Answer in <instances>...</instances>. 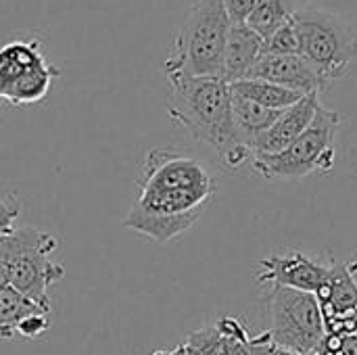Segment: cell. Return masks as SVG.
<instances>
[{
	"mask_svg": "<svg viewBox=\"0 0 357 355\" xmlns=\"http://www.w3.org/2000/svg\"><path fill=\"white\" fill-rule=\"evenodd\" d=\"M167 113L195 140L211 146L228 169L253 159V151L238 140L232 119V90L222 77L172 80Z\"/></svg>",
	"mask_w": 357,
	"mask_h": 355,
	"instance_id": "1",
	"label": "cell"
},
{
	"mask_svg": "<svg viewBox=\"0 0 357 355\" xmlns=\"http://www.w3.org/2000/svg\"><path fill=\"white\" fill-rule=\"evenodd\" d=\"M224 0H195L174 38L163 71L167 80L222 77L224 52L230 31Z\"/></svg>",
	"mask_w": 357,
	"mask_h": 355,
	"instance_id": "2",
	"label": "cell"
},
{
	"mask_svg": "<svg viewBox=\"0 0 357 355\" xmlns=\"http://www.w3.org/2000/svg\"><path fill=\"white\" fill-rule=\"evenodd\" d=\"M59 243L50 232L25 226L0 239V285H8L38 305L50 310L48 289L65 278L52 259Z\"/></svg>",
	"mask_w": 357,
	"mask_h": 355,
	"instance_id": "3",
	"label": "cell"
},
{
	"mask_svg": "<svg viewBox=\"0 0 357 355\" xmlns=\"http://www.w3.org/2000/svg\"><path fill=\"white\" fill-rule=\"evenodd\" d=\"M299 54L314 67L324 90L341 80L357 56V31L341 15L326 8H297Z\"/></svg>",
	"mask_w": 357,
	"mask_h": 355,
	"instance_id": "4",
	"label": "cell"
},
{
	"mask_svg": "<svg viewBox=\"0 0 357 355\" xmlns=\"http://www.w3.org/2000/svg\"><path fill=\"white\" fill-rule=\"evenodd\" d=\"M343 121L339 111L322 103L307 130L284 151L274 155H253L255 174L266 180H297L312 174H328L335 167V138Z\"/></svg>",
	"mask_w": 357,
	"mask_h": 355,
	"instance_id": "5",
	"label": "cell"
},
{
	"mask_svg": "<svg viewBox=\"0 0 357 355\" xmlns=\"http://www.w3.org/2000/svg\"><path fill=\"white\" fill-rule=\"evenodd\" d=\"M270 341L295 354L312 355L322 343L324 318L316 295L295 289H270L268 293Z\"/></svg>",
	"mask_w": 357,
	"mask_h": 355,
	"instance_id": "6",
	"label": "cell"
},
{
	"mask_svg": "<svg viewBox=\"0 0 357 355\" xmlns=\"http://www.w3.org/2000/svg\"><path fill=\"white\" fill-rule=\"evenodd\" d=\"M59 73V67L44 56L42 44L33 38L10 40L0 46L2 103L25 107L44 100Z\"/></svg>",
	"mask_w": 357,
	"mask_h": 355,
	"instance_id": "7",
	"label": "cell"
},
{
	"mask_svg": "<svg viewBox=\"0 0 357 355\" xmlns=\"http://www.w3.org/2000/svg\"><path fill=\"white\" fill-rule=\"evenodd\" d=\"M136 184L140 190H163V188L215 190V182L209 169L197 157L174 149L149 151Z\"/></svg>",
	"mask_w": 357,
	"mask_h": 355,
	"instance_id": "8",
	"label": "cell"
},
{
	"mask_svg": "<svg viewBox=\"0 0 357 355\" xmlns=\"http://www.w3.org/2000/svg\"><path fill=\"white\" fill-rule=\"evenodd\" d=\"M328 278V266L301 251L274 253L257 264L255 280L264 289H295L316 295Z\"/></svg>",
	"mask_w": 357,
	"mask_h": 355,
	"instance_id": "9",
	"label": "cell"
},
{
	"mask_svg": "<svg viewBox=\"0 0 357 355\" xmlns=\"http://www.w3.org/2000/svg\"><path fill=\"white\" fill-rule=\"evenodd\" d=\"M322 310L326 335H356L357 333V287L345 264L328 266V278L316 293Z\"/></svg>",
	"mask_w": 357,
	"mask_h": 355,
	"instance_id": "10",
	"label": "cell"
},
{
	"mask_svg": "<svg viewBox=\"0 0 357 355\" xmlns=\"http://www.w3.org/2000/svg\"><path fill=\"white\" fill-rule=\"evenodd\" d=\"M247 80H266L303 96L324 92L318 73L301 54H264L249 71Z\"/></svg>",
	"mask_w": 357,
	"mask_h": 355,
	"instance_id": "11",
	"label": "cell"
},
{
	"mask_svg": "<svg viewBox=\"0 0 357 355\" xmlns=\"http://www.w3.org/2000/svg\"><path fill=\"white\" fill-rule=\"evenodd\" d=\"M320 107V94H307L293 107L284 109L276 123L257 138L253 155H274L293 144L312 123L316 109Z\"/></svg>",
	"mask_w": 357,
	"mask_h": 355,
	"instance_id": "12",
	"label": "cell"
},
{
	"mask_svg": "<svg viewBox=\"0 0 357 355\" xmlns=\"http://www.w3.org/2000/svg\"><path fill=\"white\" fill-rule=\"evenodd\" d=\"M215 190H197V188H163V190H140L138 201L134 203L142 211L180 218V216H203L213 199Z\"/></svg>",
	"mask_w": 357,
	"mask_h": 355,
	"instance_id": "13",
	"label": "cell"
},
{
	"mask_svg": "<svg viewBox=\"0 0 357 355\" xmlns=\"http://www.w3.org/2000/svg\"><path fill=\"white\" fill-rule=\"evenodd\" d=\"M266 40L247 23H232L224 52V80L228 84L247 80L249 71L264 56Z\"/></svg>",
	"mask_w": 357,
	"mask_h": 355,
	"instance_id": "14",
	"label": "cell"
},
{
	"mask_svg": "<svg viewBox=\"0 0 357 355\" xmlns=\"http://www.w3.org/2000/svg\"><path fill=\"white\" fill-rule=\"evenodd\" d=\"M280 113L282 111L268 109V107H261V105H257L253 100H247L243 96L232 94V119H234V128H236L238 140L243 144H247L251 151H253L257 138L261 134H266L276 123V119L280 117Z\"/></svg>",
	"mask_w": 357,
	"mask_h": 355,
	"instance_id": "15",
	"label": "cell"
},
{
	"mask_svg": "<svg viewBox=\"0 0 357 355\" xmlns=\"http://www.w3.org/2000/svg\"><path fill=\"white\" fill-rule=\"evenodd\" d=\"M46 312L50 314V310L38 305L36 301L27 299L25 295H21L19 291H15L8 285H0V341H13L19 339L17 331L19 324L31 316V314H40Z\"/></svg>",
	"mask_w": 357,
	"mask_h": 355,
	"instance_id": "16",
	"label": "cell"
},
{
	"mask_svg": "<svg viewBox=\"0 0 357 355\" xmlns=\"http://www.w3.org/2000/svg\"><path fill=\"white\" fill-rule=\"evenodd\" d=\"M230 90L236 96H243L247 100H253L261 107L276 109V111H284L303 98V94L266 80H241L230 84Z\"/></svg>",
	"mask_w": 357,
	"mask_h": 355,
	"instance_id": "17",
	"label": "cell"
},
{
	"mask_svg": "<svg viewBox=\"0 0 357 355\" xmlns=\"http://www.w3.org/2000/svg\"><path fill=\"white\" fill-rule=\"evenodd\" d=\"M297 8L291 0H257L249 19L245 21L251 29H255L264 40L276 31Z\"/></svg>",
	"mask_w": 357,
	"mask_h": 355,
	"instance_id": "18",
	"label": "cell"
},
{
	"mask_svg": "<svg viewBox=\"0 0 357 355\" xmlns=\"http://www.w3.org/2000/svg\"><path fill=\"white\" fill-rule=\"evenodd\" d=\"M264 54H299V31L293 15L266 38Z\"/></svg>",
	"mask_w": 357,
	"mask_h": 355,
	"instance_id": "19",
	"label": "cell"
},
{
	"mask_svg": "<svg viewBox=\"0 0 357 355\" xmlns=\"http://www.w3.org/2000/svg\"><path fill=\"white\" fill-rule=\"evenodd\" d=\"M21 211V203L19 199L0 186V239H4L8 232L15 230V220Z\"/></svg>",
	"mask_w": 357,
	"mask_h": 355,
	"instance_id": "20",
	"label": "cell"
},
{
	"mask_svg": "<svg viewBox=\"0 0 357 355\" xmlns=\"http://www.w3.org/2000/svg\"><path fill=\"white\" fill-rule=\"evenodd\" d=\"M312 355H357V337L356 335H324L322 343L316 347Z\"/></svg>",
	"mask_w": 357,
	"mask_h": 355,
	"instance_id": "21",
	"label": "cell"
},
{
	"mask_svg": "<svg viewBox=\"0 0 357 355\" xmlns=\"http://www.w3.org/2000/svg\"><path fill=\"white\" fill-rule=\"evenodd\" d=\"M48 331H50L48 314H46V312H40V314L27 316V318L19 324L17 337L23 339V341H38V339H42Z\"/></svg>",
	"mask_w": 357,
	"mask_h": 355,
	"instance_id": "22",
	"label": "cell"
},
{
	"mask_svg": "<svg viewBox=\"0 0 357 355\" xmlns=\"http://www.w3.org/2000/svg\"><path fill=\"white\" fill-rule=\"evenodd\" d=\"M249 354L251 355H303L295 354V352H289V349H282L278 345H274L268 337V333H261L259 337H253L249 339Z\"/></svg>",
	"mask_w": 357,
	"mask_h": 355,
	"instance_id": "23",
	"label": "cell"
},
{
	"mask_svg": "<svg viewBox=\"0 0 357 355\" xmlns=\"http://www.w3.org/2000/svg\"><path fill=\"white\" fill-rule=\"evenodd\" d=\"M257 0H224V6L230 15L232 23H245L251 15V10L255 8Z\"/></svg>",
	"mask_w": 357,
	"mask_h": 355,
	"instance_id": "24",
	"label": "cell"
},
{
	"mask_svg": "<svg viewBox=\"0 0 357 355\" xmlns=\"http://www.w3.org/2000/svg\"><path fill=\"white\" fill-rule=\"evenodd\" d=\"M345 266H347V270H349V274H351V278H354V282H356L357 287V255H354Z\"/></svg>",
	"mask_w": 357,
	"mask_h": 355,
	"instance_id": "25",
	"label": "cell"
},
{
	"mask_svg": "<svg viewBox=\"0 0 357 355\" xmlns=\"http://www.w3.org/2000/svg\"><path fill=\"white\" fill-rule=\"evenodd\" d=\"M0 105H2V100H0Z\"/></svg>",
	"mask_w": 357,
	"mask_h": 355,
	"instance_id": "26",
	"label": "cell"
},
{
	"mask_svg": "<svg viewBox=\"0 0 357 355\" xmlns=\"http://www.w3.org/2000/svg\"><path fill=\"white\" fill-rule=\"evenodd\" d=\"M356 337H357V333H356Z\"/></svg>",
	"mask_w": 357,
	"mask_h": 355,
	"instance_id": "27",
	"label": "cell"
},
{
	"mask_svg": "<svg viewBox=\"0 0 357 355\" xmlns=\"http://www.w3.org/2000/svg\"><path fill=\"white\" fill-rule=\"evenodd\" d=\"M356 176H357V174H356Z\"/></svg>",
	"mask_w": 357,
	"mask_h": 355,
	"instance_id": "28",
	"label": "cell"
}]
</instances>
